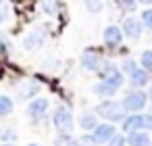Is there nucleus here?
Wrapping results in <instances>:
<instances>
[{"label": "nucleus", "mask_w": 152, "mask_h": 146, "mask_svg": "<svg viewBox=\"0 0 152 146\" xmlns=\"http://www.w3.org/2000/svg\"><path fill=\"white\" fill-rule=\"evenodd\" d=\"M83 4H86V9H88L90 13H100V11L104 9V2H102V0H83Z\"/></svg>", "instance_id": "20"}, {"label": "nucleus", "mask_w": 152, "mask_h": 146, "mask_svg": "<svg viewBox=\"0 0 152 146\" xmlns=\"http://www.w3.org/2000/svg\"><path fill=\"white\" fill-rule=\"evenodd\" d=\"M121 123H123V131H125V134L144 129V115H142V113H129Z\"/></svg>", "instance_id": "9"}, {"label": "nucleus", "mask_w": 152, "mask_h": 146, "mask_svg": "<svg viewBox=\"0 0 152 146\" xmlns=\"http://www.w3.org/2000/svg\"><path fill=\"white\" fill-rule=\"evenodd\" d=\"M7 19H9V11H7V9H4L2 4H0V25H2V23H4Z\"/></svg>", "instance_id": "27"}, {"label": "nucleus", "mask_w": 152, "mask_h": 146, "mask_svg": "<svg viewBox=\"0 0 152 146\" xmlns=\"http://www.w3.org/2000/svg\"><path fill=\"white\" fill-rule=\"evenodd\" d=\"M52 125L61 134H71V129H73V115H71V111L67 106H63V104L56 106L52 111Z\"/></svg>", "instance_id": "3"}, {"label": "nucleus", "mask_w": 152, "mask_h": 146, "mask_svg": "<svg viewBox=\"0 0 152 146\" xmlns=\"http://www.w3.org/2000/svg\"><path fill=\"white\" fill-rule=\"evenodd\" d=\"M27 146H42V144H38V142H31V144H27Z\"/></svg>", "instance_id": "30"}, {"label": "nucleus", "mask_w": 152, "mask_h": 146, "mask_svg": "<svg viewBox=\"0 0 152 146\" xmlns=\"http://www.w3.org/2000/svg\"><path fill=\"white\" fill-rule=\"evenodd\" d=\"M98 125V115L92 113V111H83L79 115V127L83 131H94V127Z\"/></svg>", "instance_id": "14"}, {"label": "nucleus", "mask_w": 152, "mask_h": 146, "mask_svg": "<svg viewBox=\"0 0 152 146\" xmlns=\"http://www.w3.org/2000/svg\"><path fill=\"white\" fill-rule=\"evenodd\" d=\"M44 40H46L44 32H42V29H34V32H29V34L23 38V48H25V50H36V48H40V46L44 44Z\"/></svg>", "instance_id": "11"}, {"label": "nucleus", "mask_w": 152, "mask_h": 146, "mask_svg": "<svg viewBox=\"0 0 152 146\" xmlns=\"http://www.w3.org/2000/svg\"><path fill=\"white\" fill-rule=\"evenodd\" d=\"M17 140V131L9 125H2L0 127V142H4V144H13Z\"/></svg>", "instance_id": "18"}, {"label": "nucleus", "mask_w": 152, "mask_h": 146, "mask_svg": "<svg viewBox=\"0 0 152 146\" xmlns=\"http://www.w3.org/2000/svg\"><path fill=\"white\" fill-rule=\"evenodd\" d=\"M144 129L146 131H152V113L144 115Z\"/></svg>", "instance_id": "26"}, {"label": "nucleus", "mask_w": 152, "mask_h": 146, "mask_svg": "<svg viewBox=\"0 0 152 146\" xmlns=\"http://www.w3.org/2000/svg\"><path fill=\"white\" fill-rule=\"evenodd\" d=\"M115 134H117V127H115V123H108V121L98 123V125L94 127V131H92V136H94V140H96L98 146H100V144H106Z\"/></svg>", "instance_id": "6"}, {"label": "nucleus", "mask_w": 152, "mask_h": 146, "mask_svg": "<svg viewBox=\"0 0 152 146\" xmlns=\"http://www.w3.org/2000/svg\"><path fill=\"white\" fill-rule=\"evenodd\" d=\"M135 2H142V4H150L152 0H135Z\"/></svg>", "instance_id": "29"}, {"label": "nucleus", "mask_w": 152, "mask_h": 146, "mask_svg": "<svg viewBox=\"0 0 152 146\" xmlns=\"http://www.w3.org/2000/svg\"><path fill=\"white\" fill-rule=\"evenodd\" d=\"M127 146H152V138L146 129H137L127 134Z\"/></svg>", "instance_id": "12"}, {"label": "nucleus", "mask_w": 152, "mask_h": 146, "mask_svg": "<svg viewBox=\"0 0 152 146\" xmlns=\"http://www.w3.org/2000/svg\"><path fill=\"white\" fill-rule=\"evenodd\" d=\"M129 84L133 86V88H144V86H148L150 84V73L146 71V69H142V67H137L135 71H131L129 73Z\"/></svg>", "instance_id": "13"}, {"label": "nucleus", "mask_w": 152, "mask_h": 146, "mask_svg": "<svg viewBox=\"0 0 152 146\" xmlns=\"http://www.w3.org/2000/svg\"><path fill=\"white\" fill-rule=\"evenodd\" d=\"M119 4L125 11H135V0H119Z\"/></svg>", "instance_id": "25"}, {"label": "nucleus", "mask_w": 152, "mask_h": 146, "mask_svg": "<svg viewBox=\"0 0 152 146\" xmlns=\"http://www.w3.org/2000/svg\"><path fill=\"white\" fill-rule=\"evenodd\" d=\"M0 146H13V144H4V142H2V144H0Z\"/></svg>", "instance_id": "31"}, {"label": "nucleus", "mask_w": 152, "mask_h": 146, "mask_svg": "<svg viewBox=\"0 0 152 146\" xmlns=\"http://www.w3.org/2000/svg\"><path fill=\"white\" fill-rule=\"evenodd\" d=\"M13 109H15L13 98L7 96V94H0V117H9L13 113Z\"/></svg>", "instance_id": "17"}, {"label": "nucleus", "mask_w": 152, "mask_h": 146, "mask_svg": "<svg viewBox=\"0 0 152 146\" xmlns=\"http://www.w3.org/2000/svg\"><path fill=\"white\" fill-rule=\"evenodd\" d=\"M121 32H123V36L125 38H129V40H140L142 38V32H144V25H142V21L137 19V17H127L125 21H123V27H121Z\"/></svg>", "instance_id": "5"}, {"label": "nucleus", "mask_w": 152, "mask_h": 146, "mask_svg": "<svg viewBox=\"0 0 152 146\" xmlns=\"http://www.w3.org/2000/svg\"><path fill=\"white\" fill-rule=\"evenodd\" d=\"M94 111H96L98 117L106 119L108 123H119V121H123V119L127 117V111H125L123 104L117 102V100H104V102H100Z\"/></svg>", "instance_id": "1"}, {"label": "nucleus", "mask_w": 152, "mask_h": 146, "mask_svg": "<svg viewBox=\"0 0 152 146\" xmlns=\"http://www.w3.org/2000/svg\"><path fill=\"white\" fill-rule=\"evenodd\" d=\"M2 2H4V0H0V4H2Z\"/></svg>", "instance_id": "32"}, {"label": "nucleus", "mask_w": 152, "mask_h": 146, "mask_svg": "<svg viewBox=\"0 0 152 146\" xmlns=\"http://www.w3.org/2000/svg\"><path fill=\"white\" fill-rule=\"evenodd\" d=\"M102 40H104V44L106 46H119L121 42H123V32L117 27V25H108V27H104V32H102Z\"/></svg>", "instance_id": "10"}, {"label": "nucleus", "mask_w": 152, "mask_h": 146, "mask_svg": "<svg viewBox=\"0 0 152 146\" xmlns=\"http://www.w3.org/2000/svg\"><path fill=\"white\" fill-rule=\"evenodd\" d=\"M140 67L146 69L148 73H152V48H148L140 54Z\"/></svg>", "instance_id": "19"}, {"label": "nucleus", "mask_w": 152, "mask_h": 146, "mask_svg": "<svg viewBox=\"0 0 152 146\" xmlns=\"http://www.w3.org/2000/svg\"><path fill=\"white\" fill-rule=\"evenodd\" d=\"M106 146H127V136H123V134H115L108 142H106Z\"/></svg>", "instance_id": "22"}, {"label": "nucleus", "mask_w": 152, "mask_h": 146, "mask_svg": "<svg viewBox=\"0 0 152 146\" xmlns=\"http://www.w3.org/2000/svg\"><path fill=\"white\" fill-rule=\"evenodd\" d=\"M40 92V84L38 81H25L19 90V96L21 98H36V94Z\"/></svg>", "instance_id": "16"}, {"label": "nucleus", "mask_w": 152, "mask_h": 146, "mask_svg": "<svg viewBox=\"0 0 152 146\" xmlns=\"http://www.w3.org/2000/svg\"><path fill=\"white\" fill-rule=\"evenodd\" d=\"M150 113H152V106H150Z\"/></svg>", "instance_id": "33"}, {"label": "nucleus", "mask_w": 152, "mask_h": 146, "mask_svg": "<svg viewBox=\"0 0 152 146\" xmlns=\"http://www.w3.org/2000/svg\"><path fill=\"white\" fill-rule=\"evenodd\" d=\"M48 106H50L48 98H44V96L31 98V102L27 104V117H29V119H40V117H44V115H46Z\"/></svg>", "instance_id": "8"}, {"label": "nucleus", "mask_w": 152, "mask_h": 146, "mask_svg": "<svg viewBox=\"0 0 152 146\" xmlns=\"http://www.w3.org/2000/svg\"><path fill=\"white\" fill-rule=\"evenodd\" d=\"M135 69H137V65H135V61H133V59H125V61L121 63V71H123V73H127V75H129L131 71H135Z\"/></svg>", "instance_id": "23"}, {"label": "nucleus", "mask_w": 152, "mask_h": 146, "mask_svg": "<svg viewBox=\"0 0 152 146\" xmlns=\"http://www.w3.org/2000/svg\"><path fill=\"white\" fill-rule=\"evenodd\" d=\"M100 79L106 81V84H110L113 88L119 90V88L125 84V73H123L115 63H104L102 69H100Z\"/></svg>", "instance_id": "4"}, {"label": "nucleus", "mask_w": 152, "mask_h": 146, "mask_svg": "<svg viewBox=\"0 0 152 146\" xmlns=\"http://www.w3.org/2000/svg\"><path fill=\"white\" fill-rule=\"evenodd\" d=\"M121 104H123V109L127 113H140L148 104V94L142 92V90H137V88H133V90H129L125 94V98L121 100Z\"/></svg>", "instance_id": "2"}, {"label": "nucleus", "mask_w": 152, "mask_h": 146, "mask_svg": "<svg viewBox=\"0 0 152 146\" xmlns=\"http://www.w3.org/2000/svg\"><path fill=\"white\" fill-rule=\"evenodd\" d=\"M140 21H142V25H144V29H148V32L152 34V9H146V11L142 13V17H140Z\"/></svg>", "instance_id": "21"}, {"label": "nucleus", "mask_w": 152, "mask_h": 146, "mask_svg": "<svg viewBox=\"0 0 152 146\" xmlns=\"http://www.w3.org/2000/svg\"><path fill=\"white\" fill-rule=\"evenodd\" d=\"M102 65H104V59H102L100 52H96V50H86V52L81 54V67H83V69H88V71H100Z\"/></svg>", "instance_id": "7"}, {"label": "nucleus", "mask_w": 152, "mask_h": 146, "mask_svg": "<svg viewBox=\"0 0 152 146\" xmlns=\"http://www.w3.org/2000/svg\"><path fill=\"white\" fill-rule=\"evenodd\" d=\"M92 90H94V94H96V96H100V98H110V96H115V94L119 92L117 88H113L110 84H106V81H102V79H100Z\"/></svg>", "instance_id": "15"}, {"label": "nucleus", "mask_w": 152, "mask_h": 146, "mask_svg": "<svg viewBox=\"0 0 152 146\" xmlns=\"http://www.w3.org/2000/svg\"><path fill=\"white\" fill-rule=\"evenodd\" d=\"M146 94H148V98H150V100H152V84H150V86H148V92H146Z\"/></svg>", "instance_id": "28"}, {"label": "nucleus", "mask_w": 152, "mask_h": 146, "mask_svg": "<svg viewBox=\"0 0 152 146\" xmlns=\"http://www.w3.org/2000/svg\"><path fill=\"white\" fill-rule=\"evenodd\" d=\"M79 144H81V146H98L92 134H83V136L79 138Z\"/></svg>", "instance_id": "24"}]
</instances>
